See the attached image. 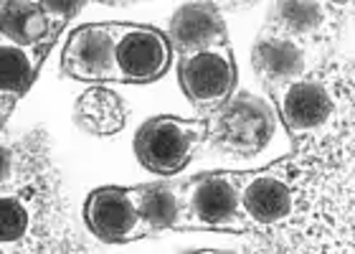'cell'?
<instances>
[{
	"mask_svg": "<svg viewBox=\"0 0 355 254\" xmlns=\"http://www.w3.org/2000/svg\"><path fill=\"white\" fill-rule=\"evenodd\" d=\"M13 99H8V97H3L0 94V127H3V122H6V117L10 115V110H13Z\"/></svg>",
	"mask_w": 355,
	"mask_h": 254,
	"instance_id": "ffe728a7",
	"label": "cell"
},
{
	"mask_svg": "<svg viewBox=\"0 0 355 254\" xmlns=\"http://www.w3.org/2000/svg\"><path fill=\"white\" fill-rule=\"evenodd\" d=\"M333 94L318 79H297L287 87L282 97V117L295 135L315 133L325 127L335 115Z\"/></svg>",
	"mask_w": 355,
	"mask_h": 254,
	"instance_id": "9c48e42d",
	"label": "cell"
},
{
	"mask_svg": "<svg viewBox=\"0 0 355 254\" xmlns=\"http://www.w3.org/2000/svg\"><path fill=\"white\" fill-rule=\"evenodd\" d=\"M327 8L320 3H277L272 13V26L287 38L312 36L325 26Z\"/></svg>",
	"mask_w": 355,
	"mask_h": 254,
	"instance_id": "e0dca14e",
	"label": "cell"
},
{
	"mask_svg": "<svg viewBox=\"0 0 355 254\" xmlns=\"http://www.w3.org/2000/svg\"><path fill=\"white\" fill-rule=\"evenodd\" d=\"M254 69L261 76V82H269L274 87L297 82L304 71V56L300 46L292 38L282 36L277 31H269L254 46Z\"/></svg>",
	"mask_w": 355,
	"mask_h": 254,
	"instance_id": "7c38bea8",
	"label": "cell"
},
{
	"mask_svg": "<svg viewBox=\"0 0 355 254\" xmlns=\"http://www.w3.org/2000/svg\"><path fill=\"white\" fill-rule=\"evenodd\" d=\"M130 196H132V203L140 214L145 232L168 229L180 217V201H178V196L173 194L171 186L157 183V186L135 188V191H130Z\"/></svg>",
	"mask_w": 355,
	"mask_h": 254,
	"instance_id": "2e32d148",
	"label": "cell"
},
{
	"mask_svg": "<svg viewBox=\"0 0 355 254\" xmlns=\"http://www.w3.org/2000/svg\"><path fill=\"white\" fill-rule=\"evenodd\" d=\"M239 203L252 221L259 226H274L284 221L295 209V188L292 180L277 176L274 168L261 171L244 180V188L239 191Z\"/></svg>",
	"mask_w": 355,
	"mask_h": 254,
	"instance_id": "ba28073f",
	"label": "cell"
},
{
	"mask_svg": "<svg viewBox=\"0 0 355 254\" xmlns=\"http://www.w3.org/2000/svg\"><path fill=\"white\" fill-rule=\"evenodd\" d=\"M28 229V214L18 198H0V242H15Z\"/></svg>",
	"mask_w": 355,
	"mask_h": 254,
	"instance_id": "ac0fdd59",
	"label": "cell"
},
{
	"mask_svg": "<svg viewBox=\"0 0 355 254\" xmlns=\"http://www.w3.org/2000/svg\"><path fill=\"white\" fill-rule=\"evenodd\" d=\"M191 211L203 226L229 224L239 211V188L234 178L214 173L196 180L191 191Z\"/></svg>",
	"mask_w": 355,
	"mask_h": 254,
	"instance_id": "4fadbf2b",
	"label": "cell"
},
{
	"mask_svg": "<svg viewBox=\"0 0 355 254\" xmlns=\"http://www.w3.org/2000/svg\"><path fill=\"white\" fill-rule=\"evenodd\" d=\"M59 26L46 15L41 3L10 0L0 3V38L21 49L44 51L56 36Z\"/></svg>",
	"mask_w": 355,
	"mask_h": 254,
	"instance_id": "8fae6325",
	"label": "cell"
},
{
	"mask_svg": "<svg viewBox=\"0 0 355 254\" xmlns=\"http://www.w3.org/2000/svg\"><path fill=\"white\" fill-rule=\"evenodd\" d=\"M171 64L168 38L148 26H117L114 67L119 82H155Z\"/></svg>",
	"mask_w": 355,
	"mask_h": 254,
	"instance_id": "5b68a950",
	"label": "cell"
},
{
	"mask_svg": "<svg viewBox=\"0 0 355 254\" xmlns=\"http://www.w3.org/2000/svg\"><path fill=\"white\" fill-rule=\"evenodd\" d=\"M127 107L112 90H89L76 102V122L94 135H114L125 127Z\"/></svg>",
	"mask_w": 355,
	"mask_h": 254,
	"instance_id": "5bb4252c",
	"label": "cell"
},
{
	"mask_svg": "<svg viewBox=\"0 0 355 254\" xmlns=\"http://www.w3.org/2000/svg\"><path fill=\"white\" fill-rule=\"evenodd\" d=\"M89 229L104 242H125L145 229L135 209L132 196L125 188H99L84 206Z\"/></svg>",
	"mask_w": 355,
	"mask_h": 254,
	"instance_id": "52a82bcc",
	"label": "cell"
},
{
	"mask_svg": "<svg viewBox=\"0 0 355 254\" xmlns=\"http://www.w3.org/2000/svg\"><path fill=\"white\" fill-rule=\"evenodd\" d=\"M206 127L216 150L236 158H252L272 140L274 112L264 99L254 94H236L216 110Z\"/></svg>",
	"mask_w": 355,
	"mask_h": 254,
	"instance_id": "7a4b0ae2",
	"label": "cell"
},
{
	"mask_svg": "<svg viewBox=\"0 0 355 254\" xmlns=\"http://www.w3.org/2000/svg\"><path fill=\"white\" fill-rule=\"evenodd\" d=\"M295 209L284 221L229 254H355L353 249V117H343L333 140L297 155ZM218 254V252H200Z\"/></svg>",
	"mask_w": 355,
	"mask_h": 254,
	"instance_id": "6da1fadb",
	"label": "cell"
},
{
	"mask_svg": "<svg viewBox=\"0 0 355 254\" xmlns=\"http://www.w3.org/2000/svg\"><path fill=\"white\" fill-rule=\"evenodd\" d=\"M171 36L178 51L191 56L226 44V26L218 8L211 3H185L173 15Z\"/></svg>",
	"mask_w": 355,
	"mask_h": 254,
	"instance_id": "30bf717a",
	"label": "cell"
},
{
	"mask_svg": "<svg viewBox=\"0 0 355 254\" xmlns=\"http://www.w3.org/2000/svg\"><path fill=\"white\" fill-rule=\"evenodd\" d=\"M8 171H10V153L6 148H0V180L6 178Z\"/></svg>",
	"mask_w": 355,
	"mask_h": 254,
	"instance_id": "d6986e66",
	"label": "cell"
},
{
	"mask_svg": "<svg viewBox=\"0 0 355 254\" xmlns=\"http://www.w3.org/2000/svg\"><path fill=\"white\" fill-rule=\"evenodd\" d=\"M41 59H44V51L21 49L0 38V94L13 102L23 97L36 76Z\"/></svg>",
	"mask_w": 355,
	"mask_h": 254,
	"instance_id": "9a60e30c",
	"label": "cell"
},
{
	"mask_svg": "<svg viewBox=\"0 0 355 254\" xmlns=\"http://www.w3.org/2000/svg\"><path fill=\"white\" fill-rule=\"evenodd\" d=\"M114 41H117V23L84 26L69 38L61 67L69 76L84 79V82L117 79Z\"/></svg>",
	"mask_w": 355,
	"mask_h": 254,
	"instance_id": "8992f818",
	"label": "cell"
},
{
	"mask_svg": "<svg viewBox=\"0 0 355 254\" xmlns=\"http://www.w3.org/2000/svg\"><path fill=\"white\" fill-rule=\"evenodd\" d=\"M208 137L206 122L180 120V117H153L140 127L135 137V153L148 171L171 173L183 171L191 163L193 153Z\"/></svg>",
	"mask_w": 355,
	"mask_h": 254,
	"instance_id": "3957f363",
	"label": "cell"
},
{
	"mask_svg": "<svg viewBox=\"0 0 355 254\" xmlns=\"http://www.w3.org/2000/svg\"><path fill=\"white\" fill-rule=\"evenodd\" d=\"M180 84L196 107L218 110L236 84V67L229 46L221 44L185 56L180 61Z\"/></svg>",
	"mask_w": 355,
	"mask_h": 254,
	"instance_id": "277c9868",
	"label": "cell"
}]
</instances>
